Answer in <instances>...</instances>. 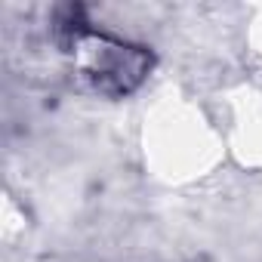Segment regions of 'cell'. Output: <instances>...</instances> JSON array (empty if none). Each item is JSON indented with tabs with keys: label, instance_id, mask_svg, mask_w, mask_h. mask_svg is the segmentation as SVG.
<instances>
[{
	"label": "cell",
	"instance_id": "cell-1",
	"mask_svg": "<svg viewBox=\"0 0 262 262\" xmlns=\"http://www.w3.org/2000/svg\"><path fill=\"white\" fill-rule=\"evenodd\" d=\"M56 31L62 47L80 59V71L86 83L102 96L111 99L129 96L142 86V80L151 71V53L145 47L126 43L90 28L80 7H65L59 13Z\"/></svg>",
	"mask_w": 262,
	"mask_h": 262
}]
</instances>
